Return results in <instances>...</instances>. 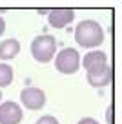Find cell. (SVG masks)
<instances>
[{"label":"cell","instance_id":"cell-1","mask_svg":"<svg viewBox=\"0 0 122 124\" xmlns=\"http://www.w3.org/2000/svg\"><path fill=\"white\" fill-rule=\"evenodd\" d=\"M106 35H104V29L97 20H80L78 26L75 27V42L80 47H86V49H95L100 44L104 42Z\"/></svg>","mask_w":122,"mask_h":124},{"label":"cell","instance_id":"cell-8","mask_svg":"<svg viewBox=\"0 0 122 124\" xmlns=\"http://www.w3.org/2000/svg\"><path fill=\"white\" fill-rule=\"evenodd\" d=\"M86 80L91 88H104V86H109L113 80V68L107 64L106 68L99 71H88L86 73Z\"/></svg>","mask_w":122,"mask_h":124},{"label":"cell","instance_id":"cell-10","mask_svg":"<svg viewBox=\"0 0 122 124\" xmlns=\"http://www.w3.org/2000/svg\"><path fill=\"white\" fill-rule=\"evenodd\" d=\"M13 77H15L13 68L8 62H0V88H8L13 82Z\"/></svg>","mask_w":122,"mask_h":124},{"label":"cell","instance_id":"cell-6","mask_svg":"<svg viewBox=\"0 0 122 124\" xmlns=\"http://www.w3.org/2000/svg\"><path fill=\"white\" fill-rule=\"evenodd\" d=\"M80 66L88 71H99L107 66V55L100 49H91L86 55H80Z\"/></svg>","mask_w":122,"mask_h":124},{"label":"cell","instance_id":"cell-12","mask_svg":"<svg viewBox=\"0 0 122 124\" xmlns=\"http://www.w3.org/2000/svg\"><path fill=\"white\" fill-rule=\"evenodd\" d=\"M113 111H115V106L109 104V106H107V109H106V120H107V124H113Z\"/></svg>","mask_w":122,"mask_h":124},{"label":"cell","instance_id":"cell-7","mask_svg":"<svg viewBox=\"0 0 122 124\" xmlns=\"http://www.w3.org/2000/svg\"><path fill=\"white\" fill-rule=\"evenodd\" d=\"M75 20V9H68V8H57V9H49L47 13V22L51 27L62 29L68 24H71Z\"/></svg>","mask_w":122,"mask_h":124},{"label":"cell","instance_id":"cell-3","mask_svg":"<svg viewBox=\"0 0 122 124\" xmlns=\"http://www.w3.org/2000/svg\"><path fill=\"white\" fill-rule=\"evenodd\" d=\"M55 68L62 75H73L80 68V53L75 47H64L55 55Z\"/></svg>","mask_w":122,"mask_h":124},{"label":"cell","instance_id":"cell-15","mask_svg":"<svg viewBox=\"0 0 122 124\" xmlns=\"http://www.w3.org/2000/svg\"><path fill=\"white\" fill-rule=\"evenodd\" d=\"M0 102H2V91H0Z\"/></svg>","mask_w":122,"mask_h":124},{"label":"cell","instance_id":"cell-11","mask_svg":"<svg viewBox=\"0 0 122 124\" xmlns=\"http://www.w3.org/2000/svg\"><path fill=\"white\" fill-rule=\"evenodd\" d=\"M35 124H60V122H58V119L53 117V115H42Z\"/></svg>","mask_w":122,"mask_h":124},{"label":"cell","instance_id":"cell-14","mask_svg":"<svg viewBox=\"0 0 122 124\" xmlns=\"http://www.w3.org/2000/svg\"><path fill=\"white\" fill-rule=\"evenodd\" d=\"M4 31H6V20L0 16V37L4 35Z\"/></svg>","mask_w":122,"mask_h":124},{"label":"cell","instance_id":"cell-9","mask_svg":"<svg viewBox=\"0 0 122 124\" xmlns=\"http://www.w3.org/2000/svg\"><path fill=\"white\" fill-rule=\"evenodd\" d=\"M18 53H20V42L16 39H6L4 42H0V60L2 62L13 60Z\"/></svg>","mask_w":122,"mask_h":124},{"label":"cell","instance_id":"cell-4","mask_svg":"<svg viewBox=\"0 0 122 124\" xmlns=\"http://www.w3.org/2000/svg\"><path fill=\"white\" fill-rule=\"evenodd\" d=\"M20 102H22L24 108L38 111V109H42L46 106V93H44V89L35 88V86L24 88L20 91Z\"/></svg>","mask_w":122,"mask_h":124},{"label":"cell","instance_id":"cell-5","mask_svg":"<svg viewBox=\"0 0 122 124\" xmlns=\"http://www.w3.org/2000/svg\"><path fill=\"white\" fill-rule=\"evenodd\" d=\"M24 120V111L18 102H0V124H20Z\"/></svg>","mask_w":122,"mask_h":124},{"label":"cell","instance_id":"cell-2","mask_svg":"<svg viewBox=\"0 0 122 124\" xmlns=\"http://www.w3.org/2000/svg\"><path fill=\"white\" fill-rule=\"evenodd\" d=\"M29 49H31V55H33V58L37 62L47 64L57 55V39L51 35H38L31 40Z\"/></svg>","mask_w":122,"mask_h":124},{"label":"cell","instance_id":"cell-13","mask_svg":"<svg viewBox=\"0 0 122 124\" xmlns=\"http://www.w3.org/2000/svg\"><path fill=\"white\" fill-rule=\"evenodd\" d=\"M76 124H99V120L93 119V117H84V119H80Z\"/></svg>","mask_w":122,"mask_h":124}]
</instances>
